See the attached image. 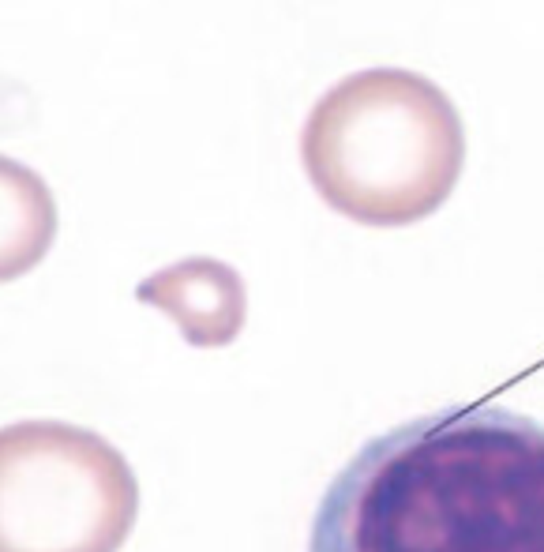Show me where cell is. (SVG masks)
I'll return each instance as SVG.
<instances>
[{"instance_id": "cell-3", "label": "cell", "mask_w": 544, "mask_h": 552, "mask_svg": "<svg viewBox=\"0 0 544 552\" xmlns=\"http://www.w3.org/2000/svg\"><path fill=\"white\" fill-rule=\"evenodd\" d=\"M135 518V470L94 428H0V552H120Z\"/></svg>"}, {"instance_id": "cell-1", "label": "cell", "mask_w": 544, "mask_h": 552, "mask_svg": "<svg viewBox=\"0 0 544 552\" xmlns=\"http://www.w3.org/2000/svg\"><path fill=\"white\" fill-rule=\"evenodd\" d=\"M308 552H544V425L480 402L372 436L327 485Z\"/></svg>"}, {"instance_id": "cell-4", "label": "cell", "mask_w": 544, "mask_h": 552, "mask_svg": "<svg viewBox=\"0 0 544 552\" xmlns=\"http://www.w3.org/2000/svg\"><path fill=\"white\" fill-rule=\"evenodd\" d=\"M135 297L173 319L180 338L196 349L237 342L248 319L244 278L214 256H188L154 270L135 286Z\"/></svg>"}, {"instance_id": "cell-2", "label": "cell", "mask_w": 544, "mask_h": 552, "mask_svg": "<svg viewBox=\"0 0 544 552\" xmlns=\"http://www.w3.org/2000/svg\"><path fill=\"white\" fill-rule=\"evenodd\" d=\"M300 162L319 199L372 229L425 222L466 166V124L428 75L365 68L311 106Z\"/></svg>"}, {"instance_id": "cell-5", "label": "cell", "mask_w": 544, "mask_h": 552, "mask_svg": "<svg viewBox=\"0 0 544 552\" xmlns=\"http://www.w3.org/2000/svg\"><path fill=\"white\" fill-rule=\"evenodd\" d=\"M57 237L53 192L30 166L0 154V282L34 270Z\"/></svg>"}]
</instances>
